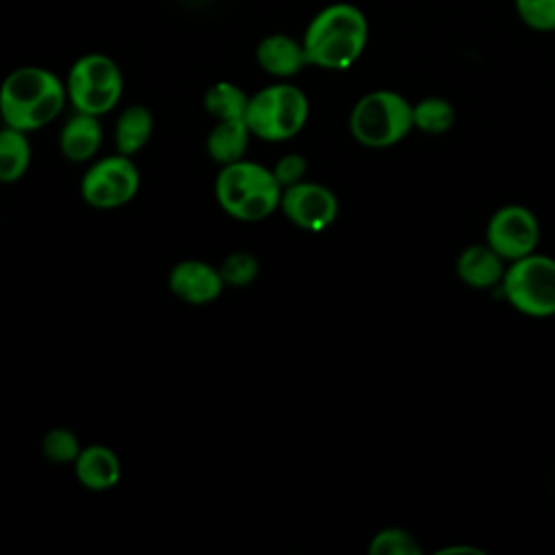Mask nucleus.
Listing matches in <instances>:
<instances>
[{
	"mask_svg": "<svg viewBox=\"0 0 555 555\" xmlns=\"http://www.w3.org/2000/svg\"><path fill=\"white\" fill-rule=\"evenodd\" d=\"M507 262L488 245L477 243L462 249L455 262L457 278L470 288H492L503 280Z\"/></svg>",
	"mask_w": 555,
	"mask_h": 555,
	"instance_id": "14",
	"label": "nucleus"
},
{
	"mask_svg": "<svg viewBox=\"0 0 555 555\" xmlns=\"http://www.w3.org/2000/svg\"><path fill=\"white\" fill-rule=\"evenodd\" d=\"M369 41V20L351 2H332L308 22L301 43L308 65L321 69H349Z\"/></svg>",
	"mask_w": 555,
	"mask_h": 555,
	"instance_id": "1",
	"label": "nucleus"
},
{
	"mask_svg": "<svg viewBox=\"0 0 555 555\" xmlns=\"http://www.w3.org/2000/svg\"><path fill=\"white\" fill-rule=\"evenodd\" d=\"M412 124L425 134H442L455 124V108L440 95H427L412 104Z\"/></svg>",
	"mask_w": 555,
	"mask_h": 555,
	"instance_id": "20",
	"label": "nucleus"
},
{
	"mask_svg": "<svg viewBox=\"0 0 555 555\" xmlns=\"http://www.w3.org/2000/svg\"><path fill=\"white\" fill-rule=\"evenodd\" d=\"M249 137H251V130H249V126L245 124L243 117H238V119H219L208 132L206 152L221 167L230 165V163H236L245 156L247 145H249Z\"/></svg>",
	"mask_w": 555,
	"mask_h": 555,
	"instance_id": "16",
	"label": "nucleus"
},
{
	"mask_svg": "<svg viewBox=\"0 0 555 555\" xmlns=\"http://www.w3.org/2000/svg\"><path fill=\"white\" fill-rule=\"evenodd\" d=\"M74 473L87 490L104 492L117 486L121 477V464L113 449L104 444H89L82 447L74 460Z\"/></svg>",
	"mask_w": 555,
	"mask_h": 555,
	"instance_id": "13",
	"label": "nucleus"
},
{
	"mask_svg": "<svg viewBox=\"0 0 555 555\" xmlns=\"http://www.w3.org/2000/svg\"><path fill=\"white\" fill-rule=\"evenodd\" d=\"M440 553L442 555H455V553H477V555H481V551L475 548V546H447Z\"/></svg>",
	"mask_w": 555,
	"mask_h": 555,
	"instance_id": "26",
	"label": "nucleus"
},
{
	"mask_svg": "<svg viewBox=\"0 0 555 555\" xmlns=\"http://www.w3.org/2000/svg\"><path fill=\"white\" fill-rule=\"evenodd\" d=\"M41 449H43V455L50 460V462H56V464H67V462H74L80 453V442L76 438L74 431L65 429V427H54L50 429L46 436H43V442H41Z\"/></svg>",
	"mask_w": 555,
	"mask_h": 555,
	"instance_id": "23",
	"label": "nucleus"
},
{
	"mask_svg": "<svg viewBox=\"0 0 555 555\" xmlns=\"http://www.w3.org/2000/svg\"><path fill=\"white\" fill-rule=\"evenodd\" d=\"M412 128V104L390 89L364 93L349 115L351 137L364 147L379 150L397 145Z\"/></svg>",
	"mask_w": 555,
	"mask_h": 555,
	"instance_id": "4",
	"label": "nucleus"
},
{
	"mask_svg": "<svg viewBox=\"0 0 555 555\" xmlns=\"http://www.w3.org/2000/svg\"><path fill=\"white\" fill-rule=\"evenodd\" d=\"M219 273L230 286H247L258 275V260L247 251H234L223 258Z\"/></svg>",
	"mask_w": 555,
	"mask_h": 555,
	"instance_id": "24",
	"label": "nucleus"
},
{
	"mask_svg": "<svg viewBox=\"0 0 555 555\" xmlns=\"http://www.w3.org/2000/svg\"><path fill=\"white\" fill-rule=\"evenodd\" d=\"M371 555H421L423 546L416 535L403 527H386L371 538Z\"/></svg>",
	"mask_w": 555,
	"mask_h": 555,
	"instance_id": "21",
	"label": "nucleus"
},
{
	"mask_svg": "<svg viewBox=\"0 0 555 555\" xmlns=\"http://www.w3.org/2000/svg\"><path fill=\"white\" fill-rule=\"evenodd\" d=\"M520 22L535 33L555 30V0H514Z\"/></svg>",
	"mask_w": 555,
	"mask_h": 555,
	"instance_id": "22",
	"label": "nucleus"
},
{
	"mask_svg": "<svg viewBox=\"0 0 555 555\" xmlns=\"http://www.w3.org/2000/svg\"><path fill=\"white\" fill-rule=\"evenodd\" d=\"M308 95L291 82H273L249 95L245 124L251 137L262 141H286L299 134L308 121Z\"/></svg>",
	"mask_w": 555,
	"mask_h": 555,
	"instance_id": "3",
	"label": "nucleus"
},
{
	"mask_svg": "<svg viewBox=\"0 0 555 555\" xmlns=\"http://www.w3.org/2000/svg\"><path fill=\"white\" fill-rule=\"evenodd\" d=\"M269 184H278L271 169L241 158L236 163L221 167V171L217 173V182H215V195H217L219 206L228 215H232V210L245 197H249L251 193H256Z\"/></svg>",
	"mask_w": 555,
	"mask_h": 555,
	"instance_id": "10",
	"label": "nucleus"
},
{
	"mask_svg": "<svg viewBox=\"0 0 555 555\" xmlns=\"http://www.w3.org/2000/svg\"><path fill=\"white\" fill-rule=\"evenodd\" d=\"M65 102V82L39 65L13 69L0 85V117L4 126L22 132H33L54 121Z\"/></svg>",
	"mask_w": 555,
	"mask_h": 555,
	"instance_id": "2",
	"label": "nucleus"
},
{
	"mask_svg": "<svg viewBox=\"0 0 555 555\" xmlns=\"http://www.w3.org/2000/svg\"><path fill=\"white\" fill-rule=\"evenodd\" d=\"M102 145V126L95 115L78 113L72 115L61 132H59V147L63 156L72 163H85L95 156Z\"/></svg>",
	"mask_w": 555,
	"mask_h": 555,
	"instance_id": "15",
	"label": "nucleus"
},
{
	"mask_svg": "<svg viewBox=\"0 0 555 555\" xmlns=\"http://www.w3.org/2000/svg\"><path fill=\"white\" fill-rule=\"evenodd\" d=\"M486 243L505 262L529 256L540 243L538 217L522 204H505L492 212L486 225Z\"/></svg>",
	"mask_w": 555,
	"mask_h": 555,
	"instance_id": "8",
	"label": "nucleus"
},
{
	"mask_svg": "<svg viewBox=\"0 0 555 555\" xmlns=\"http://www.w3.org/2000/svg\"><path fill=\"white\" fill-rule=\"evenodd\" d=\"M154 130V117L143 104L126 106L115 121V147L124 156L141 152Z\"/></svg>",
	"mask_w": 555,
	"mask_h": 555,
	"instance_id": "17",
	"label": "nucleus"
},
{
	"mask_svg": "<svg viewBox=\"0 0 555 555\" xmlns=\"http://www.w3.org/2000/svg\"><path fill=\"white\" fill-rule=\"evenodd\" d=\"M139 169L130 156L115 154L95 160L80 180L82 199L102 210L128 204L139 191Z\"/></svg>",
	"mask_w": 555,
	"mask_h": 555,
	"instance_id": "7",
	"label": "nucleus"
},
{
	"mask_svg": "<svg viewBox=\"0 0 555 555\" xmlns=\"http://www.w3.org/2000/svg\"><path fill=\"white\" fill-rule=\"evenodd\" d=\"M306 169H308V163L301 154H286L275 163V167L271 171H273V178L278 180V184L282 189H286V186L301 182L306 176Z\"/></svg>",
	"mask_w": 555,
	"mask_h": 555,
	"instance_id": "25",
	"label": "nucleus"
},
{
	"mask_svg": "<svg viewBox=\"0 0 555 555\" xmlns=\"http://www.w3.org/2000/svg\"><path fill=\"white\" fill-rule=\"evenodd\" d=\"M65 91L74 111L100 117L117 106L124 91V76L108 54L89 52L72 63Z\"/></svg>",
	"mask_w": 555,
	"mask_h": 555,
	"instance_id": "5",
	"label": "nucleus"
},
{
	"mask_svg": "<svg viewBox=\"0 0 555 555\" xmlns=\"http://www.w3.org/2000/svg\"><path fill=\"white\" fill-rule=\"evenodd\" d=\"M249 95L234 82L230 80H219L210 85L204 93V108L208 115H212L217 121L219 119H245Z\"/></svg>",
	"mask_w": 555,
	"mask_h": 555,
	"instance_id": "19",
	"label": "nucleus"
},
{
	"mask_svg": "<svg viewBox=\"0 0 555 555\" xmlns=\"http://www.w3.org/2000/svg\"><path fill=\"white\" fill-rule=\"evenodd\" d=\"M28 132L4 126L0 130V182L9 184L20 180L30 165V143Z\"/></svg>",
	"mask_w": 555,
	"mask_h": 555,
	"instance_id": "18",
	"label": "nucleus"
},
{
	"mask_svg": "<svg viewBox=\"0 0 555 555\" xmlns=\"http://www.w3.org/2000/svg\"><path fill=\"white\" fill-rule=\"evenodd\" d=\"M225 282L217 267L204 262V260H182L169 271V288L171 293L193 306H204L215 301Z\"/></svg>",
	"mask_w": 555,
	"mask_h": 555,
	"instance_id": "11",
	"label": "nucleus"
},
{
	"mask_svg": "<svg viewBox=\"0 0 555 555\" xmlns=\"http://www.w3.org/2000/svg\"><path fill=\"white\" fill-rule=\"evenodd\" d=\"M280 208L291 223L308 232H323L338 217L336 195L327 186L306 180L282 189Z\"/></svg>",
	"mask_w": 555,
	"mask_h": 555,
	"instance_id": "9",
	"label": "nucleus"
},
{
	"mask_svg": "<svg viewBox=\"0 0 555 555\" xmlns=\"http://www.w3.org/2000/svg\"><path fill=\"white\" fill-rule=\"evenodd\" d=\"M499 286L520 314L531 319L555 317V258L533 251L512 260Z\"/></svg>",
	"mask_w": 555,
	"mask_h": 555,
	"instance_id": "6",
	"label": "nucleus"
},
{
	"mask_svg": "<svg viewBox=\"0 0 555 555\" xmlns=\"http://www.w3.org/2000/svg\"><path fill=\"white\" fill-rule=\"evenodd\" d=\"M256 63L264 74L280 80L299 74L308 65L301 39H295L284 33H271L258 41Z\"/></svg>",
	"mask_w": 555,
	"mask_h": 555,
	"instance_id": "12",
	"label": "nucleus"
}]
</instances>
